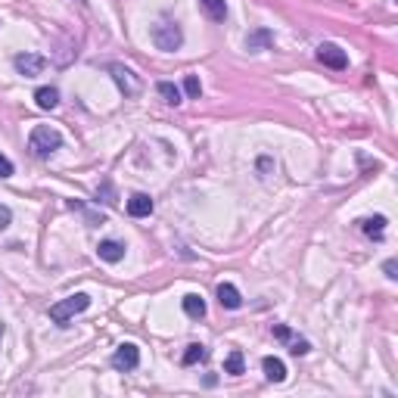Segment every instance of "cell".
<instances>
[{"instance_id":"obj_1","label":"cell","mask_w":398,"mask_h":398,"mask_svg":"<svg viewBox=\"0 0 398 398\" xmlns=\"http://www.w3.org/2000/svg\"><path fill=\"white\" fill-rule=\"evenodd\" d=\"M59 147H63V134H59L56 128H50V125H38V128H31V134H29V150H31V156L50 159Z\"/></svg>"},{"instance_id":"obj_2","label":"cell","mask_w":398,"mask_h":398,"mask_svg":"<svg viewBox=\"0 0 398 398\" xmlns=\"http://www.w3.org/2000/svg\"><path fill=\"white\" fill-rule=\"evenodd\" d=\"M88 308H90V296L88 293H75V296L63 298V302L50 305V321L59 324V327H65L72 317L81 315V311H88Z\"/></svg>"},{"instance_id":"obj_3","label":"cell","mask_w":398,"mask_h":398,"mask_svg":"<svg viewBox=\"0 0 398 398\" xmlns=\"http://www.w3.org/2000/svg\"><path fill=\"white\" fill-rule=\"evenodd\" d=\"M152 44H156L159 50H165V53H175V50L184 44L181 25L171 22V19H162V22H156V25H152Z\"/></svg>"},{"instance_id":"obj_4","label":"cell","mask_w":398,"mask_h":398,"mask_svg":"<svg viewBox=\"0 0 398 398\" xmlns=\"http://www.w3.org/2000/svg\"><path fill=\"white\" fill-rule=\"evenodd\" d=\"M109 75H112V81L118 84V90H122L125 97H137V94H141L143 84H141V78H137L134 72L128 69V65L112 63V65H109Z\"/></svg>"},{"instance_id":"obj_5","label":"cell","mask_w":398,"mask_h":398,"mask_svg":"<svg viewBox=\"0 0 398 398\" xmlns=\"http://www.w3.org/2000/svg\"><path fill=\"white\" fill-rule=\"evenodd\" d=\"M137 364H141V349H137L134 342H122V346L112 351V367L122 370V374L134 370Z\"/></svg>"},{"instance_id":"obj_6","label":"cell","mask_w":398,"mask_h":398,"mask_svg":"<svg viewBox=\"0 0 398 398\" xmlns=\"http://www.w3.org/2000/svg\"><path fill=\"white\" fill-rule=\"evenodd\" d=\"M13 65H16L19 75L25 78H38L44 72V65H47V59L41 56V53H19L16 59H13Z\"/></svg>"},{"instance_id":"obj_7","label":"cell","mask_w":398,"mask_h":398,"mask_svg":"<svg viewBox=\"0 0 398 398\" xmlns=\"http://www.w3.org/2000/svg\"><path fill=\"white\" fill-rule=\"evenodd\" d=\"M317 63H324L333 72H342L349 65V56H346V50L336 47V44H321V47H317Z\"/></svg>"},{"instance_id":"obj_8","label":"cell","mask_w":398,"mask_h":398,"mask_svg":"<svg viewBox=\"0 0 398 398\" xmlns=\"http://www.w3.org/2000/svg\"><path fill=\"white\" fill-rule=\"evenodd\" d=\"M271 333H274V340L287 342L293 355H308V351H311L308 342H305V340H298V336H293V330H289V327H283V324H277V327L271 330Z\"/></svg>"},{"instance_id":"obj_9","label":"cell","mask_w":398,"mask_h":398,"mask_svg":"<svg viewBox=\"0 0 398 398\" xmlns=\"http://www.w3.org/2000/svg\"><path fill=\"white\" fill-rule=\"evenodd\" d=\"M125 209H128L131 218H150L152 215V199L147 193H134L125 202Z\"/></svg>"},{"instance_id":"obj_10","label":"cell","mask_w":398,"mask_h":398,"mask_svg":"<svg viewBox=\"0 0 398 398\" xmlns=\"http://www.w3.org/2000/svg\"><path fill=\"white\" fill-rule=\"evenodd\" d=\"M218 302H221V308L237 311L243 305V296H240V289H237L234 283H218Z\"/></svg>"},{"instance_id":"obj_11","label":"cell","mask_w":398,"mask_h":398,"mask_svg":"<svg viewBox=\"0 0 398 398\" xmlns=\"http://www.w3.org/2000/svg\"><path fill=\"white\" fill-rule=\"evenodd\" d=\"M97 255L103 258V262H109V264H118L125 258V243H118V240H103L97 246Z\"/></svg>"},{"instance_id":"obj_12","label":"cell","mask_w":398,"mask_h":398,"mask_svg":"<svg viewBox=\"0 0 398 398\" xmlns=\"http://www.w3.org/2000/svg\"><path fill=\"white\" fill-rule=\"evenodd\" d=\"M262 370H264V376H268L271 383H283L287 380V364L280 361V358H274V355H268L262 361Z\"/></svg>"},{"instance_id":"obj_13","label":"cell","mask_w":398,"mask_h":398,"mask_svg":"<svg viewBox=\"0 0 398 398\" xmlns=\"http://www.w3.org/2000/svg\"><path fill=\"white\" fill-rule=\"evenodd\" d=\"M361 230L370 237V240H383V237H386V218H383V215L364 218V221H361Z\"/></svg>"},{"instance_id":"obj_14","label":"cell","mask_w":398,"mask_h":398,"mask_svg":"<svg viewBox=\"0 0 398 398\" xmlns=\"http://www.w3.org/2000/svg\"><path fill=\"white\" fill-rule=\"evenodd\" d=\"M199 6L205 10V16H209L212 22H224V19H228V3H224V0H199Z\"/></svg>"},{"instance_id":"obj_15","label":"cell","mask_w":398,"mask_h":398,"mask_svg":"<svg viewBox=\"0 0 398 398\" xmlns=\"http://www.w3.org/2000/svg\"><path fill=\"white\" fill-rule=\"evenodd\" d=\"M184 315L193 317V321H199V317H205V298H202V296H196V293L184 296Z\"/></svg>"},{"instance_id":"obj_16","label":"cell","mask_w":398,"mask_h":398,"mask_svg":"<svg viewBox=\"0 0 398 398\" xmlns=\"http://www.w3.org/2000/svg\"><path fill=\"white\" fill-rule=\"evenodd\" d=\"M156 94L162 97L168 106H181V88H177V84H171V81H159V84H156Z\"/></svg>"},{"instance_id":"obj_17","label":"cell","mask_w":398,"mask_h":398,"mask_svg":"<svg viewBox=\"0 0 398 398\" xmlns=\"http://www.w3.org/2000/svg\"><path fill=\"white\" fill-rule=\"evenodd\" d=\"M35 100H38L41 109H56V106H59V90L56 88H38Z\"/></svg>"},{"instance_id":"obj_18","label":"cell","mask_w":398,"mask_h":398,"mask_svg":"<svg viewBox=\"0 0 398 398\" xmlns=\"http://www.w3.org/2000/svg\"><path fill=\"white\" fill-rule=\"evenodd\" d=\"M209 358V349L205 346H199V342H193V346H187V351H184V367H193V364H199V361H205Z\"/></svg>"},{"instance_id":"obj_19","label":"cell","mask_w":398,"mask_h":398,"mask_svg":"<svg viewBox=\"0 0 398 398\" xmlns=\"http://www.w3.org/2000/svg\"><path fill=\"white\" fill-rule=\"evenodd\" d=\"M243 370H246V361H243V351H230L228 355V361H224V374H230V376H240Z\"/></svg>"},{"instance_id":"obj_20","label":"cell","mask_w":398,"mask_h":398,"mask_svg":"<svg viewBox=\"0 0 398 398\" xmlns=\"http://www.w3.org/2000/svg\"><path fill=\"white\" fill-rule=\"evenodd\" d=\"M268 44H271V31H264V29L246 38V47H249V50H264Z\"/></svg>"},{"instance_id":"obj_21","label":"cell","mask_w":398,"mask_h":398,"mask_svg":"<svg viewBox=\"0 0 398 398\" xmlns=\"http://www.w3.org/2000/svg\"><path fill=\"white\" fill-rule=\"evenodd\" d=\"M184 94H187V97H199V94H202V84H199V78L196 75H187V78H184Z\"/></svg>"},{"instance_id":"obj_22","label":"cell","mask_w":398,"mask_h":398,"mask_svg":"<svg viewBox=\"0 0 398 398\" xmlns=\"http://www.w3.org/2000/svg\"><path fill=\"white\" fill-rule=\"evenodd\" d=\"M271 168H274V159H268V156H262V159H258V175H262V177L268 175Z\"/></svg>"},{"instance_id":"obj_23","label":"cell","mask_w":398,"mask_h":398,"mask_svg":"<svg viewBox=\"0 0 398 398\" xmlns=\"http://www.w3.org/2000/svg\"><path fill=\"white\" fill-rule=\"evenodd\" d=\"M383 271H386L389 280H398V264H395V258H389V262L383 264Z\"/></svg>"},{"instance_id":"obj_24","label":"cell","mask_w":398,"mask_h":398,"mask_svg":"<svg viewBox=\"0 0 398 398\" xmlns=\"http://www.w3.org/2000/svg\"><path fill=\"white\" fill-rule=\"evenodd\" d=\"M10 175H13V162L0 152V177H10Z\"/></svg>"},{"instance_id":"obj_25","label":"cell","mask_w":398,"mask_h":398,"mask_svg":"<svg viewBox=\"0 0 398 398\" xmlns=\"http://www.w3.org/2000/svg\"><path fill=\"white\" fill-rule=\"evenodd\" d=\"M10 221H13V212L6 209L3 202H0V230H3V228H6V224H10Z\"/></svg>"},{"instance_id":"obj_26","label":"cell","mask_w":398,"mask_h":398,"mask_svg":"<svg viewBox=\"0 0 398 398\" xmlns=\"http://www.w3.org/2000/svg\"><path fill=\"white\" fill-rule=\"evenodd\" d=\"M0 340H3V324H0Z\"/></svg>"},{"instance_id":"obj_27","label":"cell","mask_w":398,"mask_h":398,"mask_svg":"<svg viewBox=\"0 0 398 398\" xmlns=\"http://www.w3.org/2000/svg\"><path fill=\"white\" fill-rule=\"evenodd\" d=\"M75 3H84V0H75Z\"/></svg>"}]
</instances>
